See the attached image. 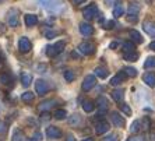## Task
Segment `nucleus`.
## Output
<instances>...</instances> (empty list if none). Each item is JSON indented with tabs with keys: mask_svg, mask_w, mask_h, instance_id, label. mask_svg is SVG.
I'll use <instances>...</instances> for the list:
<instances>
[{
	"mask_svg": "<svg viewBox=\"0 0 155 141\" xmlns=\"http://www.w3.org/2000/svg\"><path fill=\"white\" fill-rule=\"evenodd\" d=\"M54 119H58V120H63L66 119V116H67V112H66L64 109H56L54 110Z\"/></svg>",
	"mask_w": 155,
	"mask_h": 141,
	"instance_id": "29",
	"label": "nucleus"
},
{
	"mask_svg": "<svg viewBox=\"0 0 155 141\" xmlns=\"http://www.w3.org/2000/svg\"><path fill=\"white\" fill-rule=\"evenodd\" d=\"M143 123H144V129H151V120L148 119V117L143 119Z\"/></svg>",
	"mask_w": 155,
	"mask_h": 141,
	"instance_id": "42",
	"label": "nucleus"
},
{
	"mask_svg": "<svg viewBox=\"0 0 155 141\" xmlns=\"http://www.w3.org/2000/svg\"><path fill=\"white\" fill-rule=\"evenodd\" d=\"M24 21H25V25L27 27H34L38 24V17L35 14H25L24 17Z\"/></svg>",
	"mask_w": 155,
	"mask_h": 141,
	"instance_id": "18",
	"label": "nucleus"
},
{
	"mask_svg": "<svg viewBox=\"0 0 155 141\" xmlns=\"http://www.w3.org/2000/svg\"><path fill=\"white\" fill-rule=\"evenodd\" d=\"M123 97H124V91L123 90H113L112 91V98L116 102H122Z\"/></svg>",
	"mask_w": 155,
	"mask_h": 141,
	"instance_id": "23",
	"label": "nucleus"
},
{
	"mask_svg": "<svg viewBox=\"0 0 155 141\" xmlns=\"http://www.w3.org/2000/svg\"><path fill=\"white\" fill-rule=\"evenodd\" d=\"M95 76H98L99 78H106L109 76V71L106 67H97L95 69Z\"/></svg>",
	"mask_w": 155,
	"mask_h": 141,
	"instance_id": "22",
	"label": "nucleus"
},
{
	"mask_svg": "<svg viewBox=\"0 0 155 141\" xmlns=\"http://www.w3.org/2000/svg\"><path fill=\"white\" fill-rule=\"evenodd\" d=\"M95 84H97V78H95V76H87L85 78H84L83 81V85H81V88H83L84 92H88L90 90H92V88L95 87Z\"/></svg>",
	"mask_w": 155,
	"mask_h": 141,
	"instance_id": "5",
	"label": "nucleus"
},
{
	"mask_svg": "<svg viewBox=\"0 0 155 141\" xmlns=\"http://www.w3.org/2000/svg\"><path fill=\"white\" fill-rule=\"evenodd\" d=\"M130 38H131V41L133 42H136V44H143V36H141V34L138 32V31H136V29H131L130 31Z\"/></svg>",
	"mask_w": 155,
	"mask_h": 141,
	"instance_id": "20",
	"label": "nucleus"
},
{
	"mask_svg": "<svg viewBox=\"0 0 155 141\" xmlns=\"http://www.w3.org/2000/svg\"><path fill=\"white\" fill-rule=\"evenodd\" d=\"M0 2H2V0H0Z\"/></svg>",
	"mask_w": 155,
	"mask_h": 141,
	"instance_id": "54",
	"label": "nucleus"
},
{
	"mask_svg": "<svg viewBox=\"0 0 155 141\" xmlns=\"http://www.w3.org/2000/svg\"><path fill=\"white\" fill-rule=\"evenodd\" d=\"M22 138H24V133H22L21 130H14L11 141H22Z\"/></svg>",
	"mask_w": 155,
	"mask_h": 141,
	"instance_id": "31",
	"label": "nucleus"
},
{
	"mask_svg": "<svg viewBox=\"0 0 155 141\" xmlns=\"http://www.w3.org/2000/svg\"><path fill=\"white\" fill-rule=\"evenodd\" d=\"M123 71L126 73L127 77H136V76H137V70L134 69V67H124V69H123Z\"/></svg>",
	"mask_w": 155,
	"mask_h": 141,
	"instance_id": "34",
	"label": "nucleus"
},
{
	"mask_svg": "<svg viewBox=\"0 0 155 141\" xmlns=\"http://www.w3.org/2000/svg\"><path fill=\"white\" fill-rule=\"evenodd\" d=\"M83 141H94V138H91V137H88V138H84Z\"/></svg>",
	"mask_w": 155,
	"mask_h": 141,
	"instance_id": "52",
	"label": "nucleus"
},
{
	"mask_svg": "<svg viewBox=\"0 0 155 141\" xmlns=\"http://www.w3.org/2000/svg\"><path fill=\"white\" fill-rule=\"evenodd\" d=\"M31 48H32L31 41H29L27 36H21V38L18 39V49H20L22 53H28V52L31 51Z\"/></svg>",
	"mask_w": 155,
	"mask_h": 141,
	"instance_id": "6",
	"label": "nucleus"
},
{
	"mask_svg": "<svg viewBox=\"0 0 155 141\" xmlns=\"http://www.w3.org/2000/svg\"><path fill=\"white\" fill-rule=\"evenodd\" d=\"M7 131V126H6V123L4 122H0V134H4Z\"/></svg>",
	"mask_w": 155,
	"mask_h": 141,
	"instance_id": "43",
	"label": "nucleus"
},
{
	"mask_svg": "<svg viewBox=\"0 0 155 141\" xmlns=\"http://www.w3.org/2000/svg\"><path fill=\"white\" fill-rule=\"evenodd\" d=\"M134 49H136L134 42H131V41L123 42V53H127V52H134Z\"/></svg>",
	"mask_w": 155,
	"mask_h": 141,
	"instance_id": "26",
	"label": "nucleus"
},
{
	"mask_svg": "<svg viewBox=\"0 0 155 141\" xmlns=\"http://www.w3.org/2000/svg\"><path fill=\"white\" fill-rule=\"evenodd\" d=\"M66 141H76V138L73 137L71 134H69V136H67V138H66Z\"/></svg>",
	"mask_w": 155,
	"mask_h": 141,
	"instance_id": "48",
	"label": "nucleus"
},
{
	"mask_svg": "<svg viewBox=\"0 0 155 141\" xmlns=\"http://www.w3.org/2000/svg\"><path fill=\"white\" fill-rule=\"evenodd\" d=\"M104 141H119V136L117 134H109V136H106V137L104 138Z\"/></svg>",
	"mask_w": 155,
	"mask_h": 141,
	"instance_id": "38",
	"label": "nucleus"
},
{
	"mask_svg": "<svg viewBox=\"0 0 155 141\" xmlns=\"http://www.w3.org/2000/svg\"><path fill=\"white\" fill-rule=\"evenodd\" d=\"M21 99H22V102H27V103H31V102L34 101V92H29V91H27V92H24V94L21 95Z\"/></svg>",
	"mask_w": 155,
	"mask_h": 141,
	"instance_id": "30",
	"label": "nucleus"
},
{
	"mask_svg": "<svg viewBox=\"0 0 155 141\" xmlns=\"http://www.w3.org/2000/svg\"><path fill=\"white\" fill-rule=\"evenodd\" d=\"M78 51L83 54H85V56H90V54H92L95 52V45L92 42H81L78 45Z\"/></svg>",
	"mask_w": 155,
	"mask_h": 141,
	"instance_id": "3",
	"label": "nucleus"
},
{
	"mask_svg": "<svg viewBox=\"0 0 155 141\" xmlns=\"http://www.w3.org/2000/svg\"><path fill=\"white\" fill-rule=\"evenodd\" d=\"M54 103H56V101H54V99H48V101L42 102V103L39 105V110H41V112H48V110H49V109H51Z\"/></svg>",
	"mask_w": 155,
	"mask_h": 141,
	"instance_id": "19",
	"label": "nucleus"
},
{
	"mask_svg": "<svg viewBox=\"0 0 155 141\" xmlns=\"http://www.w3.org/2000/svg\"><path fill=\"white\" fill-rule=\"evenodd\" d=\"M143 29L145 31V34L155 38V22L154 21H144L143 22Z\"/></svg>",
	"mask_w": 155,
	"mask_h": 141,
	"instance_id": "9",
	"label": "nucleus"
},
{
	"mask_svg": "<svg viewBox=\"0 0 155 141\" xmlns=\"http://www.w3.org/2000/svg\"><path fill=\"white\" fill-rule=\"evenodd\" d=\"M123 57L127 62H136L138 59V53L137 52H127V53H123Z\"/></svg>",
	"mask_w": 155,
	"mask_h": 141,
	"instance_id": "24",
	"label": "nucleus"
},
{
	"mask_svg": "<svg viewBox=\"0 0 155 141\" xmlns=\"http://www.w3.org/2000/svg\"><path fill=\"white\" fill-rule=\"evenodd\" d=\"M28 141H35V140H34V138H32V140H28Z\"/></svg>",
	"mask_w": 155,
	"mask_h": 141,
	"instance_id": "53",
	"label": "nucleus"
},
{
	"mask_svg": "<svg viewBox=\"0 0 155 141\" xmlns=\"http://www.w3.org/2000/svg\"><path fill=\"white\" fill-rule=\"evenodd\" d=\"M49 116H51V115H49L48 112H42V115H41V119H42V120H49V119H51Z\"/></svg>",
	"mask_w": 155,
	"mask_h": 141,
	"instance_id": "45",
	"label": "nucleus"
},
{
	"mask_svg": "<svg viewBox=\"0 0 155 141\" xmlns=\"http://www.w3.org/2000/svg\"><path fill=\"white\" fill-rule=\"evenodd\" d=\"M13 83V78L8 76L7 73H3V74H0V84H3V85H8V84Z\"/></svg>",
	"mask_w": 155,
	"mask_h": 141,
	"instance_id": "27",
	"label": "nucleus"
},
{
	"mask_svg": "<svg viewBox=\"0 0 155 141\" xmlns=\"http://www.w3.org/2000/svg\"><path fill=\"white\" fill-rule=\"evenodd\" d=\"M66 46V42L64 41H59V42H56L54 45H49V46H46V54L49 56V57H54V56H58V54H60L61 52H63V49H64Z\"/></svg>",
	"mask_w": 155,
	"mask_h": 141,
	"instance_id": "1",
	"label": "nucleus"
},
{
	"mask_svg": "<svg viewBox=\"0 0 155 141\" xmlns=\"http://www.w3.org/2000/svg\"><path fill=\"white\" fill-rule=\"evenodd\" d=\"M0 62H4V56L2 54V52H0Z\"/></svg>",
	"mask_w": 155,
	"mask_h": 141,
	"instance_id": "51",
	"label": "nucleus"
},
{
	"mask_svg": "<svg viewBox=\"0 0 155 141\" xmlns=\"http://www.w3.org/2000/svg\"><path fill=\"white\" fill-rule=\"evenodd\" d=\"M115 27V22L113 21H105L104 22V28L105 29H112Z\"/></svg>",
	"mask_w": 155,
	"mask_h": 141,
	"instance_id": "40",
	"label": "nucleus"
},
{
	"mask_svg": "<svg viewBox=\"0 0 155 141\" xmlns=\"http://www.w3.org/2000/svg\"><path fill=\"white\" fill-rule=\"evenodd\" d=\"M87 0H73V3L74 4H83V3H85Z\"/></svg>",
	"mask_w": 155,
	"mask_h": 141,
	"instance_id": "46",
	"label": "nucleus"
},
{
	"mask_svg": "<svg viewBox=\"0 0 155 141\" xmlns=\"http://www.w3.org/2000/svg\"><path fill=\"white\" fill-rule=\"evenodd\" d=\"M140 130H141V122L140 120H136V122L131 124V127H130V131L136 134V133H138Z\"/></svg>",
	"mask_w": 155,
	"mask_h": 141,
	"instance_id": "33",
	"label": "nucleus"
},
{
	"mask_svg": "<svg viewBox=\"0 0 155 141\" xmlns=\"http://www.w3.org/2000/svg\"><path fill=\"white\" fill-rule=\"evenodd\" d=\"M127 141H147V140H145L144 136H133V137H130Z\"/></svg>",
	"mask_w": 155,
	"mask_h": 141,
	"instance_id": "39",
	"label": "nucleus"
},
{
	"mask_svg": "<svg viewBox=\"0 0 155 141\" xmlns=\"http://www.w3.org/2000/svg\"><path fill=\"white\" fill-rule=\"evenodd\" d=\"M6 32V28H4V24H2L0 22V34H4Z\"/></svg>",
	"mask_w": 155,
	"mask_h": 141,
	"instance_id": "47",
	"label": "nucleus"
},
{
	"mask_svg": "<svg viewBox=\"0 0 155 141\" xmlns=\"http://www.w3.org/2000/svg\"><path fill=\"white\" fill-rule=\"evenodd\" d=\"M80 32L83 34L84 36H90L94 34V28H92V25L88 24V22H81V24H80Z\"/></svg>",
	"mask_w": 155,
	"mask_h": 141,
	"instance_id": "11",
	"label": "nucleus"
},
{
	"mask_svg": "<svg viewBox=\"0 0 155 141\" xmlns=\"http://www.w3.org/2000/svg\"><path fill=\"white\" fill-rule=\"evenodd\" d=\"M56 35H58V32H54V31H46V32H45V36H46L48 39H52V38H54Z\"/></svg>",
	"mask_w": 155,
	"mask_h": 141,
	"instance_id": "41",
	"label": "nucleus"
},
{
	"mask_svg": "<svg viewBox=\"0 0 155 141\" xmlns=\"http://www.w3.org/2000/svg\"><path fill=\"white\" fill-rule=\"evenodd\" d=\"M144 67L145 69H152V67H155V57L154 56L147 57V60H145V63H144Z\"/></svg>",
	"mask_w": 155,
	"mask_h": 141,
	"instance_id": "32",
	"label": "nucleus"
},
{
	"mask_svg": "<svg viewBox=\"0 0 155 141\" xmlns=\"http://www.w3.org/2000/svg\"><path fill=\"white\" fill-rule=\"evenodd\" d=\"M98 14H99V11H98L97 4H94V3L90 4V6H87V7L83 10V15L85 20H94Z\"/></svg>",
	"mask_w": 155,
	"mask_h": 141,
	"instance_id": "2",
	"label": "nucleus"
},
{
	"mask_svg": "<svg viewBox=\"0 0 155 141\" xmlns=\"http://www.w3.org/2000/svg\"><path fill=\"white\" fill-rule=\"evenodd\" d=\"M138 13H140V6H137V4H130L129 10H127V14L129 15H136V17H137Z\"/></svg>",
	"mask_w": 155,
	"mask_h": 141,
	"instance_id": "28",
	"label": "nucleus"
},
{
	"mask_svg": "<svg viewBox=\"0 0 155 141\" xmlns=\"http://www.w3.org/2000/svg\"><path fill=\"white\" fill-rule=\"evenodd\" d=\"M110 119H112V123L115 124L116 127H123L124 126V119H123V116H120L117 112H112Z\"/></svg>",
	"mask_w": 155,
	"mask_h": 141,
	"instance_id": "14",
	"label": "nucleus"
},
{
	"mask_svg": "<svg viewBox=\"0 0 155 141\" xmlns=\"http://www.w3.org/2000/svg\"><path fill=\"white\" fill-rule=\"evenodd\" d=\"M7 22L10 27H18V22H20V18H18V10L17 8H11V11H8L7 15Z\"/></svg>",
	"mask_w": 155,
	"mask_h": 141,
	"instance_id": "7",
	"label": "nucleus"
},
{
	"mask_svg": "<svg viewBox=\"0 0 155 141\" xmlns=\"http://www.w3.org/2000/svg\"><path fill=\"white\" fill-rule=\"evenodd\" d=\"M124 14V7H123L122 4V0H117L115 4V7H113V15H115L116 18L122 17V15Z\"/></svg>",
	"mask_w": 155,
	"mask_h": 141,
	"instance_id": "16",
	"label": "nucleus"
},
{
	"mask_svg": "<svg viewBox=\"0 0 155 141\" xmlns=\"http://www.w3.org/2000/svg\"><path fill=\"white\" fill-rule=\"evenodd\" d=\"M61 136H63V133H61V130L59 127L49 126L46 129V137L51 138V140H59V138H61Z\"/></svg>",
	"mask_w": 155,
	"mask_h": 141,
	"instance_id": "4",
	"label": "nucleus"
},
{
	"mask_svg": "<svg viewBox=\"0 0 155 141\" xmlns=\"http://www.w3.org/2000/svg\"><path fill=\"white\" fill-rule=\"evenodd\" d=\"M117 45H119L117 42H112V44H110V49H115V48L117 46Z\"/></svg>",
	"mask_w": 155,
	"mask_h": 141,
	"instance_id": "49",
	"label": "nucleus"
},
{
	"mask_svg": "<svg viewBox=\"0 0 155 141\" xmlns=\"http://www.w3.org/2000/svg\"><path fill=\"white\" fill-rule=\"evenodd\" d=\"M150 49H152V51H155V41H154V42H151V44H150Z\"/></svg>",
	"mask_w": 155,
	"mask_h": 141,
	"instance_id": "50",
	"label": "nucleus"
},
{
	"mask_svg": "<svg viewBox=\"0 0 155 141\" xmlns=\"http://www.w3.org/2000/svg\"><path fill=\"white\" fill-rule=\"evenodd\" d=\"M120 110H122V112H124L127 116L131 115V109H130V106L126 105V103H122V105H120Z\"/></svg>",
	"mask_w": 155,
	"mask_h": 141,
	"instance_id": "37",
	"label": "nucleus"
},
{
	"mask_svg": "<svg viewBox=\"0 0 155 141\" xmlns=\"http://www.w3.org/2000/svg\"><path fill=\"white\" fill-rule=\"evenodd\" d=\"M109 129H110V127H109V123H108V122H105V120H101V122H98L97 126H95V133L101 136V134H105L106 131H109Z\"/></svg>",
	"mask_w": 155,
	"mask_h": 141,
	"instance_id": "10",
	"label": "nucleus"
},
{
	"mask_svg": "<svg viewBox=\"0 0 155 141\" xmlns=\"http://www.w3.org/2000/svg\"><path fill=\"white\" fill-rule=\"evenodd\" d=\"M74 78H76L74 73H73L71 70H66L64 71V80L66 81H67V83H71V81H74Z\"/></svg>",
	"mask_w": 155,
	"mask_h": 141,
	"instance_id": "35",
	"label": "nucleus"
},
{
	"mask_svg": "<svg viewBox=\"0 0 155 141\" xmlns=\"http://www.w3.org/2000/svg\"><path fill=\"white\" fill-rule=\"evenodd\" d=\"M32 83V76L28 74V73H22L21 74V84L22 87H29V84Z\"/></svg>",
	"mask_w": 155,
	"mask_h": 141,
	"instance_id": "21",
	"label": "nucleus"
},
{
	"mask_svg": "<svg viewBox=\"0 0 155 141\" xmlns=\"http://www.w3.org/2000/svg\"><path fill=\"white\" fill-rule=\"evenodd\" d=\"M32 138H34L35 141H41V140H42V134H41L39 131H36V133H34Z\"/></svg>",
	"mask_w": 155,
	"mask_h": 141,
	"instance_id": "44",
	"label": "nucleus"
},
{
	"mask_svg": "<svg viewBox=\"0 0 155 141\" xmlns=\"http://www.w3.org/2000/svg\"><path fill=\"white\" fill-rule=\"evenodd\" d=\"M83 123V117L80 115H77V113H74V115H71L69 117V124L73 127H78L80 124Z\"/></svg>",
	"mask_w": 155,
	"mask_h": 141,
	"instance_id": "17",
	"label": "nucleus"
},
{
	"mask_svg": "<svg viewBox=\"0 0 155 141\" xmlns=\"http://www.w3.org/2000/svg\"><path fill=\"white\" fill-rule=\"evenodd\" d=\"M143 81L147 84L148 87L154 88L155 87V73H152V71L145 73L144 76H143Z\"/></svg>",
	"mask_w": 155,
	"mask_h": 141,
	"instance_id": "12",
	"label": "nucleus"
},
{
	"mask_svg": "<svg viewBox=\"0 0 155 141\" xmlns=\"http://www.w3.org/2000/svg\"><path fill=\"white\" fill-rule=\"evenodd\" d=\"M97 106L99 108V112L101 113H104V112H106L109 109V102H108V99L105 97H99L97 99Z\"/></svg>",
	"mask_w": 155,
	"mask_h": 141,
	"instance_id": "13",
	"label": "nucleus"
},
{
	"mask_svg": "<svg viewBox=\"0 0 155 141\" xmlns=\"http://www.w3.org/2000/svg\"><path fill=\"white\" fill-rule=\"evenodd\" d=\"M35 91L38 95H45L49 91V85H48L46 81H43V80H36L35 81Z\"/></svg>",
	"mask_w": 155,
	"mask_h": 141,
	"instance_id": "8",
	"label": "nucleus"
},
{
	"mask_svg": "<svg viewBox=\"0 0 155 141\" xmlns=\"http://www.w3.org/2000/svg\"><path fill=\"white\" fill-rule=\"evenodd\" d=\"M83 109H84V112L90 113L95 109V103L92 101H84L83 102Z\"/></svg>",
	"mask_w": 155,
	"mask_h": 141,
	"instance_id": "25",
	"label": "nucleus"
},
{
	"mask_svg": "<svg viewBox=\"0 0 155 141\" xmlns=\"http://www.w3.org/2000/svg\"><path fill=\"white\" fill-rule=\"evenodd\" d=\"M41 4H42L43 7H48V8H53V6H52V3H56L54 0H39Z\"/></svg>",
	"mask_w": 155,
	"mask_h": 141,
	"instance_id": "36",
	"label": "nucleus"
},
{
	"mask_svg": "<svg viewBox=\"0 0 155 141\" xmlns=\"http://www.w3.org/2000/svg\"><path fill=\"white\" fill-rule=\"evenodd\" d=\"M126 78H127L126 73L122 70V71H119L115 77H112V80H110V84H112V85H119V84H122Z\"/></svg>",
	"mask_w": 155,
	"mask_h": 141,
	"instance_id": "15",
	"label": "nucleus"
}]
</instances>
